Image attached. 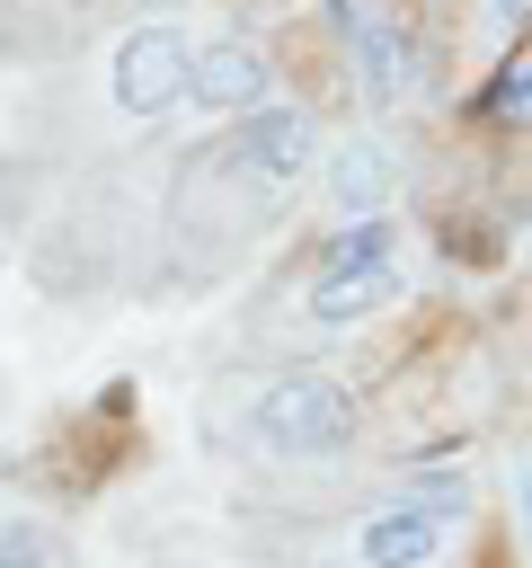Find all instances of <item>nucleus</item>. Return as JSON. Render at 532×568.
<instances>
[{
    "label": "nucleus",
    "mask_w": 532,
    "mask_h": 568,
    "mask_svg": "<svg viewBox=\"0 0 532 568\" xmlns=\"http://www.w3.org/2000/svg\"><path fill=\"white\" fill-rule=\"evenodd\" d=\"M479 106H488V115H532V53H514V62L479 89Z\"/></svg>",
    "instance_id": "obj_10"
},
{
    "label": "nucleus",
    "mask_w": 532,
    "mask_h": 568,
    "mask_svg": "<svg viewBox=\"0 0 532 568\" xmlns=\"http://www.w3.org/2000/svg\"><path fill=\"white\" fill-rule=\"evenodd\" d=\"M186 71H195V44L177 36V27H133L124 44H115V106L124 115H168L177 98H186Z\"/></svg>",
    "instance_id": "obj_3"
},
{
    "label": "nucleus",
    "mask_w": 532,
    "mask_h": 568,
    "mask_svg": "<svg viewBox=\"0 0 532 568\" xmlns=\"http://www.w3.org/2000/svg\"><path fill=\"white\" fill-rule=\"evenodd\" d=\"M355 426H364L355 417V390L328 382V373H275L248 399V435L266 453H284V462H328V453L355 444Z\"/></svg>",
    "instance_id": "obj_1"
},
{
    "label": "nucleus",
    "mask_w": 532,
    "mask_h": 568,
    "mask_svg": "<svg viewBox=\"0 0 532 568\" xmlns=\"http://www.w3.org/2000/svg\"><path fill=\"white\" fill-rule=\"evenodd\" d=\"M266 53L248 44V36H222L213 53H195V71H186V98L195 106H213V115H257L266 106Z\"/></svg>",
    "instance_id": "obj_6"
},
{
    "label": "nucleus",
    "mask_w": 532,
    "mask_h": 568,
    "mask_svg": "<svg viewBox=\"0 0 532 568\" xmlns=\"http://www.w3.org/2000/svg\"><path fill=\"white\" fill-rule=\"evenodd\" d=\"M337 36H346V53H355V71H364L372 98H408L417 89V44L390 18H372L364 0H337Z\"/></svg>",
    "instance_id": "obj_5"
},
{
    "label": "nucleus",
    "mask_w": 532,
    "mask_h": 568,
    "mask_svg": "<svg viewBox=\"0 0 532 568\" xmlns=\"http://www.w3.org/2000/svg\"><path fill=\"white\" fill-rule=\"evenodd\" d=\"M381 302H399L390 222H355V231H337V240H328V257H319V275H310V293H301V311H310L319 328H346V320H372Z\"/></svg>",
    "instance_id": "obj_2"
},
{
    "label": "nucleus",
    "mask_w": 532,
    "mask_h": 568,
    "mask_svg": "<svg viewBox=\"0 0 532 568\" xmlns=\"http://www.w3.org/2000/svg\"><path fill=\"white\" fill-rule=\"evenodd\" d=\"M0 568H71V541L35 515H0Z\"/></svg>",
    "instance_id": "obj_9"
},
{
    "label": "nucleus",
    "mask_w": 532,
    "mask_h": 568,
    "mask_svg": "<svg viewBox=\"0 0 532 568\" xmlns=\"http://www.w3.org/2000/svg\"><path fill=\"white\" fill-rule=\"evenodd\" d=\"M443 550V524H426V515H408V506H372L364 524H355V559L364 568H426Z\"/></svg>",
    "instance_id": "obj_7"
},
{
    "label": "nucleus",
    "mask_w": 532,
    "mask_h": 568,
    "mask_svg": "<svg viewBox=\"0 0 532 568\" xmlns=\"http://www.w3.org/2000/svg\"><path fill=\"white\" fill-rule=\"evenodd\" d=\"M390 186H399L390 142H346V151H328V195H337L355 222H372V213L390 204Z\"/></svg>",
    "instance_id": "obj_8"
},
{
    "label": "nucleus",
    "mask_w": 532,
    "mask_h": 568,
    "mask_svg": "<svg viewBox=\"0 0 532 568\" xmlns=\"http://www.w3.org/2000/svg\"><path fill=\"white\" fill-rule=\"evenodd\" d=\"M310 142H319V133H310V115H301V106H275V98H266V106L248 115V133H239V142L222 151V169H239V178H248L257 195H284V186H293V178L310 169Z\"/></svg>",
    "instance_id": "obj_4"
}]
</instances>
